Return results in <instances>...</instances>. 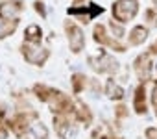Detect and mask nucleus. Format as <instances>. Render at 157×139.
Returning <instances> with one entry per match:
<instances>
[{"mask_svg":"<svg viewBox=\"0 0 157 139\" xmlns=\"http://www.w3.org/2000/svg\"><path fill=\"white\" fill-rule=\"evenodd\" d=\"M94 34H96V35H94V39H96L98 43H105V45H111V46H117L118 50H124V46H122V45H118L117 41H111V39H109V37H107V35L104 34V28H102V26H98V28L94 30Z\"/></svg>","mask_w":157,"mask_h":139,"instance_id":"7","label":"nucleus"},{"mask_svg":"<svg viewBox=\"0 0 157 139\" xmlns=\"http://www.w3.org/2000/svg\"><path fill=\"white\" fill-rule=\"evenodd\" d=\"M91 63L94 65V69H98V71H102V73H113V71H117V61L111 56H107V54H102L98 59L91 58Z\"/></svg>","mask_w":157,"mask_h":139,"instance_id":"3","label":"nucleus"},{"mask_svg":"<svg viewBox=\"0 0 157 139\" xmlns=\"http://www.w3.org/2000/svg\"><path fill=\"white\" fill-rule=\"evenodd\" d=\"M146 35H148V32H146L142 26H137V28L129 34V43H131V45H140V43L146 39Z\"/></svg>","mask_w":157,"mask_h":139,"instance_id":"8","label":"nucleus"},{"mask_svg":"<svg viewBox=\"0 0 157 139\" xmlns=\"http://www.w3.org/2000/svg\"><path fill=\"white\" fill-rule=\"evenodd\" d=\"M151 50H153V52H157V43H155V45L151 46Z\"/></svg>","mask_w":157,"mask_h":139,"instance_id":"17","label":"nucleus"},{"mask_svg":"<svg viewBox=\"0 0 157 139\" xmlns=\"http://www.w3.org/2000/svg\"><path fill=\"white\" fill-rule=\"evenodd\" d=\"M15 24H17V21H6V19H2L0 17V37H6L8 34H11L13 30H15Z\"/></svg>","mask_w":157,"mask_h":139,"instance_id":"11","label":"nucleus"},{"mask_svg":"<svg viewBox=\"0 0 157 139\" xmlns=\"http://www.w3.org/2000/svg\"><path fill=\"white\" fill-rule=\"evenodd\" d=\"M113 13H115L117 21L126 22L131 17H135V13H137V2H135V0H118V2L115 4V8H113Z\"/></svg>","mask_w":157,"mask_h":139,"instance_id":"1","label":"nucleus"},{"mask_svg":"<svg viewBox=\"0 0 157 139\" xmlns=\"http://www.w3.org/2000/svg\"><path fill=\"white\" fill-rule=\"evenodd\" d=\"M153 104H155V106H157V87H155V89H153Z\"/></svg>","mask_w":157,"mask_h":139,"instance_id":"16","label":"nucleus"},{"mask_svg":"<svg viewBox=\"0 0 157 139\" xmlns=\"http://www.w3.org/2000/svg\"><path fill=\"white\" fill-rule=\"evenodd\" d=\"M24 50V58L30 61V63H35V65H41L46 58H48V52L39 48V46H33V45H24L22 46Z\"/></svg>","mask_w":157,"mask_h":139,"instance_id":"2","label":"nucleus"},{"mask_svg":"<svg viewBox=\"0 0 157 139\" xmlns=\"http://www.w3.org/2000/svg\"><path fill=\"white\" fill-rule=\"evenodd\" d=\"M56 124H57V132L63 139H74L76 137V128L70 126L68 122H65L63 119H56Z\"/></svg>","mask_w":157,"mask_h":139,"instance_id":"6","label":"nucleus"},{"mask_svg":"<svg viewBox=\"0 0 157 139\" xmlns=\"http://www.w3.org/2000/svg\"><path fill=\"white\" fill-rule=\"evenodd\" d=\"M107 95L111 97V98H122V95H124V91L111 80V82H107Z\"/></svg>","mask_w":157,"mask_h":139,"instance_id":"13","label":"nucleus"},{"mask_svg":"<svg viewBox=\"0 0 157 139\" xmlns=\"http://www.w3.org/2000/svg\"><path fill=\"white\" fill-rule=\"evenodd\" d=\"M26 39L32 41V43L41 41V28H39V26H28V30H26Z\"/></svg>","mask_w":157,"mask_h":139,"instance_id":"12","label":"nucleus"},{"mask_svg":"<svg viewBox=\"0 0 157 139\" xmlns=\"http://www.w3.org/2000/svg\"><path fill=\"white\" fill-rule=\"evenodd\" d=\"M0 17L6 19V21H15L17 17V8L11 4H2L0 6Z\"/></svg>","mask_w":157,"mask_h":139,"instance_id":"9","label":"nucleus"},{"mask_svg":"<svg viewBox=\"0 0 157 139\" xmlns=\"http://www.w3.org/2000/svg\"><path fill=\"white\" fill-rule=\"evenodd\" d=\"M32 132H33L39 139H46V137H48V132H46V128H44L43 124H33V126H32Z\"/></svg>","mask_w":157,"mask_h":139,"instance_id":"14","label":"nucleus"},{"mask_svg":"<svg viewBox=\"0 0 157 139\" xmlns=\"http://www.w3.org/2000/svg\"><path fill=\"white\" fill-rule=\"evenodd\" d=\"M135 71H137L139 78H142V80H146V78L150 76V58H148V56H140V58L137 59Z\"/></svg>","mask_w":157,"mask_h":139,"instance_id":"5","label":"nucleus"},{"mask_svg":"<svg viewBox=\"0 0 157 139\" xmlns=\"http://www.w3.org/2000/svg\"><path fill=\"white\" fill-rule=\"evenodd\" d=\"M82 80H83V76H80V74L74 76V89H76V91L82 89Z\"/></svg>","mask_w":157,"mask_h":139,"instance_id":"15","label":"nucleus"},{"mask_svg":"<svg viewBox=\"0 0 157 139\" xmlns=\"http://www.w3.org/2000/svg\"><path fill=\"white\" fill-rule=\"evenodd\" d=\"M135 109L139 113L146 111V102H144V85H140L137 89V97H135Z\"/></svg>","mask_w":157,"mask_h":139,"instance_id":"10","label":"nucleus"},{"mask_svg":"<svg viewBox=\"0 0 157 139\" xmlns=\"http://www.w3.org/2000/svg\"><path fill=\"white\" fill-rule=\"evenodd\" d=\"M67 32H68V41H70V48L74 52H80L83 48V35L80 32V28L74 24H67Z\"/></svg>","mask_w":157,"mask_h":139,"instance_id":"4","label":"nucleus"}]
</instances>
